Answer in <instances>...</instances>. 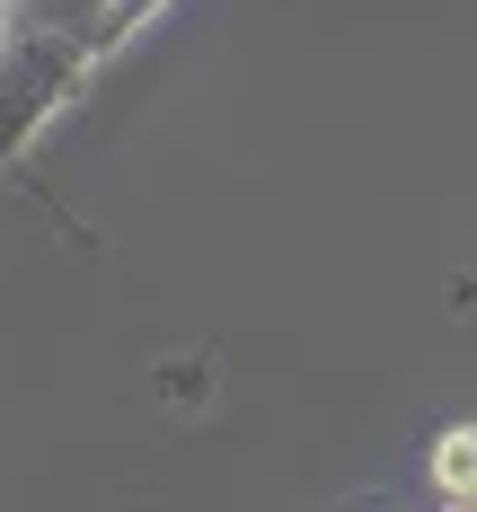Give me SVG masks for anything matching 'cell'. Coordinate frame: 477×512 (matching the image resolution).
<instances>
[{"mask_svg":"<svg viewBox=\"0 0 477 512\" xmlns=\"http://www.w3.org/2000/svg\"><path fill=\"white\" fill-rule=\"evenodd\" d=\"M433 495L442 504H477V424L433 442Z\"/></svg>","mask_w":477,"mask_h":512,"instance_id":"2","label":"cell"},{"mask_svg":"<svg viewBox=\"0 0 477 512\" xmlns=\"http://www.w3.org/2000/svg\"><path fill=\"white\" fill-rule=\"evenodd\" d=\"M151 18H159V0H0V168Z\"/></svg>","mask_w":477,"mask_h":512,"instance_id":"1","label":"cell"}]
</instances>
